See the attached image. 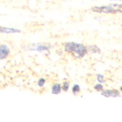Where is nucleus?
I'll list each match as a JSON object with an SVG mask.
<instances>
[{"label":"nucleus","instance_id":"1","mask_svg":"<svg viewBox=\"0 0 122 122\" xmlns=\"http://www.w3.org/2000/svg\"><path fill=\"white\" fill-rule=\"evenodd\" d=\"M65 50L78 58H82L87 53V49L84 45L74 42L67 43L66 45Z\"/></svg>","mask_w":122,"mask_h":122},{"label":"nucleus","instance_id":"2","mask_svg":"<svg viewBox=\"0 0 122 122\" xmlns=\"http://www.w3.org/2000/svg\"><path fill=\"white\" fill-rule=\"evenodd\" d=\"M102 95L105 96L106 97H116L119 96V92L117 90H106L102 93Z\"/></svg>","mask_w":122,"mask_h":122},{"label":"nucleus","instance_id":"3","mask_svg":"<svg viewBox=\"0 0 122 122\" xmlns=\"http://www.w3.org/2000/svg\"><path fill=\"white\" fill-rule=\"evenodd\" d=\"M9 49L5 45H2L0 47V58L1 59H5L9 53Z\"/></svg>","mask_w":122,"mask_h":122},{"label":"nucleus","instance_id":"4","mask_svg":"<svg viewBox=\"0 0 122 122\" xmlns=\"http://www.w3.org/2000/svg\"><path fill=\"white\" fill-rule=\"evenodd\" d=\"M1 32L6 34L10 33H20L21 32V30L19 29L13 28H8L5 27H1Z\"/></svg>","mask_w":122,"mask_h":122},{"label":"nucleus","instance_id":"5","mask_svg":"<svg viewBox=\"0 0 122 122\" xmlns=\"http://www.w3.org/2000/svg\"><path fill=\"white\" fill-rule=\"evenodd\" d=\"M61 92V86L60 84H55L52 88V93L53 94H58Z\"/></svg>","mask_w":122,"mask_h":122},{"label":"nucleus","instance_id":"6","mask_svg":"<svg viewBox=\"0 0 122 122\" xmlns=\"http://www.w3.org/2000/svg\"><path fill=\"white\" fill-rule=\"evenodd\" d=\"M72 91L74 94H76L79 92L80 91V87L78 85H75L72 89Z\"/></svg>","mask_w":122,"mask_h":122},{"label":"nucleus","instance_id":"7","mask_svg":"<svg viewBox=\"0 0 122 122\" xmlns=\"http://www.w3.org/2000/svg\"><path fill=\"white\" fill-rule=\"evenodd\" d=\"M48 49V47L46 46H39L36 48V50L39 51H42L44 50H47Z\"/></svg>","mask_w":122,"mask_h":122},{"label":"nucleus","instance_id":"8","mask_svg":"<svg viewBox=\"0 0 122 122\" xmlns=\"http://www.w3.org/2000/svg\"><path fill=\"white\" fill-rule=\"evenodd\" d=\"M46 82V80L43 79V78H42V79H40L39 80V82H38V85L40 87H42L43 86H44L45 83Z\"/></svg>","mask_w":122,"mask_h":122},{"label":"nucleus","instance_id":"9","mask_svg":"<svg viewBox=\"0 0 122 122\" xmlns=\"http://www.w3.org/2000/svg\"><path fill=\"white\" fill-rule=\"evenodd\" d=\"M69 84L67 83V82H65L64 83V85L62 87L63 88V89L65 91H66L68 88H69Z\"/></svg>","mask_w":122,"mask_h":122},{"label":"nucleus","instance_id":"10","mask_svg":"<svg viewBox=\"0 0 122 122\" xmlns=\"http://www.w3.org/2000/svg\"><path fill=\"white\" fill-rule=\"evenodd\" d=\"M94 88L97 90V91H101L103 89V86H102L100 84H98L97 85H96L95 86H94Z\"/></svg>","mask_w":122,"mask_h":122},{"label":"nucleus","instance_id":"11","mask_svg":"<svg viewBox=\"0 0 122 122\" xmlns=\"http://www.w3.org/2000/svg\"><path fill=\"white\" fill-rule=\"evenodd\" d=\"M104 76L103 75H102L101 74H99L97 75V79L98 81L100 83H104Z\"/></svg>","mask_w":122,"mask_h":122},{"label":"nucleus","instance_id":"12","mask_svg":"<svg viewBox=\"0 0 122 122\" xmlns=\"http://www.w3.org/2000/svg\"><path fill=\"white\" fill-rule=\"evenodd\" d=\"M121 90H122V86L121 87Z\"/></svg>","mask_w":122,"mask_h":122}]
</instances>
